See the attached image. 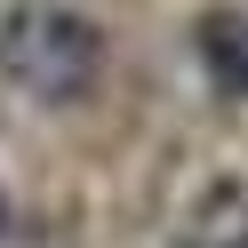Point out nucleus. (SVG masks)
Returning a JSON list of instances; mask_svg holds the SVG:
<instances>
[{"mask_svg": "<svg viewBox=\"0 0 248 248\" xmlns=\"http://www.w3.org/2000/svg\"><path fill=\"white\" fill-rule=\"evenodd\" d=\"M104 72V32L64 0H16L0 16V80L32 104H80Z\"/></svg>", "mask_w": 248, "mask_h": 248, "instance_id": "f257e3e1", "label": "nucleus"}, {"mask_svg": "<svg viewBox=\"0 0 248 248\" xmlns=\"http://www.w3.org/2000/svg\"><path fill=\"white\" fill-rule=\"evenodd\" d=\"M176 248H248V184L216 176L208 192L184 208V224H176Z\"/></svg>", "mask_w": 248, "mask_h": 248, "instance_id": "f03ea898", "label": "nucleus"}, {"mask_svg": "<svg viewBox=\"0 0 248 248\" xmlns=\"http://www.w3.org/2000/svg\"><path fill=\"white\" fill-rule=\"evenodd\" d=\"M192 40H200V72L216 80V96H248V8H208Z\"/></svg>", "mask_w": 248, "mask_h": 248, "instance_id": "7ed1b4c3", "label": "nucleus"}, {"mask_svg": "<svg viewBox=\"0 0 248 248\" xmlns=\"http://www.w3.org/2000/svg\"><path fill=\"white\" fill-rule=\"evenodd\" d=\"M0 248H64V240H56L48 216H24V208H8V200H0Z\"/></svg>", "mask_w": 248, "mask_h": 248, "instance_id": "20e7f679", "label": "nucleus"}]
</instances>
